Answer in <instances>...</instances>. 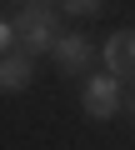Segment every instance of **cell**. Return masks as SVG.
I'll use <instances>...</instances> for the list:
<instances>
[{
  "instance_id": "cell-1",
  "label": "cell",
  "mask_w": 135,
  "mask_h": 150,
  "mask_svg": "<svg viewBox=\"0 0 135 150\" xmlns=\"http://www.w3.org/2000/svg\"><path fill=\"white\" fill-rule=\"evenodd\" d=\"M15 40L25 45V55H40L60 40V20H55V5H20L15 15Z\"/></svg>"
},
{
  "instance_id": "cell-2",
  "label": "cell",
  "mask_w": 135,
  "mask_h": 150,
  "mask_svg": "<svg viewBox=\"0 0 135 150\" xmlns=\"http://www.w3.org/2000/svg\"><path fill=\"white\" fill-rule=\"evenodd\" d=\"M120 110V80L105 70V75H90L85 80V115L90 120H110Z\"/></svg>"
},
{
  "instance_id": "cell-6",
  "label": "cell",
  "mask_w": 135,
  "mask_h": 150,
  "mask_svg": "<svg viewBox=\"0 0 135 150\" xmlns=\"http://www.w3.org/2000/svg\"><path fill=\"white\" fill-rule=\"evenodd\" d=\"M60 5L70 10V15H95V10H100V0H60Z\"/></svg>"
},
{
  "instance_id": "cell-9",
  "label": "cell",
  "mask_w": 135,
  "mask_h": 150,
  "mask_svg": "<svg viewBox=\"0 0 135 150\" xmlns=\"http://www.w3.org/2000/svg\"><path fill=\"white\" fill-rule=\"evenodd\" d=\"M130 115H135V90H130Z\"/></svg>"
},
{
  "instance_id": "cell-5",
  "label": "cell",
  "mask_w": 135,
  "mask_h": 150,
  "mask_svg": "<svg viewBox=\"0 0 135 150\" xmlns=\"http://www.w3.org/2000/svg\"><path fill=\"white\" fill-rule=\"evenodd\" d=\"M30 75H35V55H25V50L20 55H0V90H5V95L10 90H25Z\"/></svg>"
},
{
  "instance_id": "cell-4",
  "label": "cell",
  "mask_w": 135,
  "mask_h": 150,
  "mask_svg": "<svg viewBox=\"0 0 135 150\" xmlns=\"http://www.w3.org/2000/svg\"><path fill=\"white\" fill-rule=\"evenodd\" d=\"M50 55H55V65H60L65 75H75V70H85V65H90V55H95V50H90V40H85V35H60V40L50 45Z\"/></svg>"
},
{
  "instance_id": "cell-8",
  "label": "cell",
  "mask_w": 135,
  "mask_h": 150,
  "mask_svg": "<svg viewBox=\"0 0 135 150\" xmlns=\"http://www.w3.org/2000/svg\"><path fill=\"white\" fill-rule=\"evenodd\" d=\"M20 5H60V0H20Z\"/></svg>"
},
{
  "instance_id": "cell-3",
  "label": "cell",
  "mask_w": 135,
  "mask_h": 150,
  "mask_svg": "<svg viewBox=\"0 0 135 150\" xmlns=\"http://www.w3.org/2000/svg\"><path fill=\"white\" fill-rule=\"evenodd\" d=\"M105 65L115 80H130L135 85V30H115L105 40Z\"/></svg>"
},
{
  "instance_id": "cell-7",
  "label": "cell",
  "mask_w": 135,
  "mask_h": 150,
  "mask_svg": "<svg viewBox=\"0 0 135 150\" xmlns=\"http://www.w3.org/2000/svg\"><path fill=\"white\" fill-rule=\"evenodd\" d=\"M15 45V20H0V55H10Z\"/></svg>"
}]
</instances>
